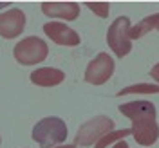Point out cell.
<instances>
[{"mask_svg": "<svg viewBox=\"0 0 159 148\" xmlns=\"http://www.w3.org/2000/svg\"><path fill=\"white\" fill-rule=\"evenodd\" d=\"M119 112L132 119V136L141 146H152L159 139V127L156 116L157 110L152 101L138 99L119 105Z\"/></svg>", "mask_w": 159, "mask_h": 148, "instance_id": "6da1fadb", "label": "cell"}, {"mask_svg": "<svg viewBox=\"0 0 159 148\" xmlns=\"http://www.w3.org/2000/svg\"><path fill=\"white\" fill-rule=\"evenodd\" d=\"M67 125L60 118H43L33 127V141L42 148H56L67 139Z\"/></svg>", "mask_w": 159, "mask_h": 148, "instance_id": "7a4b0ae2", "label": "cell"}, {"mask_svg": "<svg viewBox=\"0 0 159 148\" xmlns=\"http://www.w3.org/2000/svg\"><path fill=\"white\" fill-rule=\"evenodd\" d=\"M47 52H49L47 43L42 38H38V36L22 38L15 45V49H13L15 60L18 61L20 65H36V63H42L43 60L47 58Z\"/></svg>", "mask_w": 159, "mask_h": 148, "instance_id": "3957f363", "label": "cell"}, {"mask_svg": "<svg viewBox=\"0 0 159 148\" xmlns=\"http://www.w3.org/2000/svg\"><path fill=\"white\" fill-rule=\"evenodd\" d=\"M114 130V121L107 116H96V118L85 121L76 132V143L80 146H90L94 143H98L103 136H107L109 132Z\"/></svg>", "mask_w": 159, "mask_h": 148, "instance_id": "277c9868", "label": "cell"}, {"mask_svg": "<svg viewBox=\"0 0 159 148\" xmlns=\"http://www.w3.org/2000/svg\"><path fill=\"white\" fill-rule=\"evenodd\" d=\"M130 31V20L129 16H119L110 24L109 31H107V43L112 49V52H116L118 58L127 56L132 51V40L129 36Z\"/></svg>", "mask_w": 159, "mask_h": 148, "instance_id": "5b68a950", "label": "cell"}, {"mask_svg": "<svg viewBox=\"0 0 159 148\" xmlns=\"http://www.w3.org/2000/svg\"><path fill=\"white\" fill-rule=\"evenodd\" d=\"M114 60L109 56V52H99L96 58L87 65L85 70V81L90 85H103L109 81L114 74Z\"/></svg>", "mask_w": 159, "mask_h": 148, "instance_id": "8992f818", "label": "cell"}, {"mask_svg": "<svg viewBox=\"0 0 159 148\" xmlns=\"http://www.w3.org/2000/svg\"><path fill=\"white\" fill-rule=\"evenodd\" d=\"M25 29V13L22 9H7L0 13V36L6 40L16 38Z\"/></svg>", "mask_w": 159, "mask_h": 148, "instance_id": "52a82bcc", "label": "cell"}, {"mask_svg": "<svg viewBox=\"0 0 159 148\" xmlns=\"http://www.w3.org/2000/svg\"><path fill=\"white\" fill-rule=\"evenodd\" d=\"M43 33H45L56 45L76 47V45H80V42H81L78 33L72 29V27L61 24V22H47V24H43Z\"/></svg>", "mask_w": 159, "mask_h": 148, "instance_id": "ba28073f", "label": "cell"}, {"mask_svg": "<svg viewBox=\"0 0 159 148\" xmlns=\"http://www.w3.org/2000/svg\"><path fill=\"white\" fill-rule=\"evenodd\" d=\"M42 13L51 18H65L72 22L80 16V4L76 2H43Z\"/></svg>", "mask_w": 159, "mask_h": 148, "instance_id": "9c48e42d", "label": "cell"}, {"mask_svg": "<svg viewBox=\"0 0 159 148\" xmlns=\"http://www.w3.org/2000/svg\"><path fill=\"white\" fill-rule=\"evenodd\" d=\"M31 83L38 87H56L65 79V72L52 67H40V69L31 72Z\"/></svg>", "mask_w": 159, "mask_h": 148, "instance_id": "30bf717a", "label": "cell"}, {"mask_svg": "<svg viewBox=\"0 0 159 148\" xmlns=\"http://www.w3.org/2000/svg\"><path fill=\"white\" fill-rule=\"evenodd\" d=\"M157 27H159V13H154V15L145 16L134 27H130L129 36H130V40H139V38H143L145 34H148L152 29H157Z\"/></svg>", "mask_w": 159, "mask_h": 148, "instance_id": "8fae6325", "label": "cell"}, {"mask_svg": "<svg viewBox=\"0 0 159 148\" xmlns=\"http://www.w3.org/2000/svg\"><path fill=\"white\" fill-rule=\"evenodd\" d=\"M129 94H159L157 83H136L121 89L116 96H129Z\"/></svg>", "mask_w": 159, "mask_h": 148, "instance_id": "7c38bea8", "label": "cell"}, {"mask_svg": "<svg viewBox=\"0 0 159 148\" xmlns=\"http://www.w3.org/2000/svg\"><path fill=\"white\" fill-rule=\"evenodd\" d=\"M132 134V128H123V130H112L109 132L107 136H103V137L99 139L98 143H96V146L94 148H107L109 145L112 143H118V141H123V137H127Z\"/></svg>", "mask_w": 159, "mask_h": 148, "instance_id": "4fadbf2b", "label": "cell"}, {"mask_svg": "<svg viewBox=\"0 0 159 148\" xmlns=\"http://www.w3.org/2000/svg\"><path fill=\"white\" fill-rule=\"evenodd\" d=\"M85 6L92 13H96L99 18H107L110 13V4L109 2H85Z\"/></svg>", "mask_w": 159, "mask_h": 148, "instance_id": "5bb4252c", "label": "cell"}, {"mask_svg": "<svg viewBox=\"0 0 159 148\" xmlns=\"http://www.w3.org/2000/svg\"><path fill=\"white\" fill-rule=\"evenodd\" d=\"M150 76L156 79V81H157V85H159V63H156V65L150 69Z\"/></svg>", "mask_w": 159, "mask_h": 148, "instance_id": "9a60e30c", "label": "cell"}, {"mask_svg": "<svg viewBox=\"0 0 159 148\" xmlns=\"http://www.w3.org/2000/svg\"><path fill=\"white\" fill-rule=\"evenodd\" d=\"M112 148H129V143H127V141H118Z\"/></svg>", "mask_w": 159, "mask_h": 148, "instance_id": "2e32d148", "label": "cell"}, {"mask_svg": "<svg viewBox=\"0 0 159 148\" xmlns=\"http://www.w3.org/2000/svg\"><path fill=\"white\" fill-rule=\"evenodd\" d=\"M56 148H76V145H60Z\"/></svg>", "mask_w": 159, "mask_h": 148, "instance_id": "e0dca14e", "label": "cell"}, {"mask_svg": "<svg viewBox=\"0 0 159 148\" xmlns=\"http://www.w3.org/2000/svg\"><path fill=\"white\" fill-rule=\"evenodd\" d=\"M0 7H7V4H6V2H2V4H0Z\"/></svg>", "mask_w": 159, "mask_h": 148, "instance_id": "ac0fdd59", "label": "cell"}, {"mask_svg": "<svg viewBox=\"0 0 159 148\" xmlns=\"http://www.w3.org/2000/svg\"><path fill=\"white\" fill-rule=\"evenodd\" d=\"M157 31H159V27H157Z\"/></svg>", "mask_w": 159, "mask_h": 148, "instance_id": "d6986e66", "label": "cell"}, {"mask_svg": "<svg viewBox=\"0 0 159 148\" xmlns=\"http://www.w3.org/2000/svg\"><path fill=\"white\" fill-rule=\"evenodd\" d=\"M0 141H2V139H0Z\"/></svg>", "mask_w": 159, "mask_h": 148, "instance_id": "ffe728a7", "label": "cell"}]
</instances>
